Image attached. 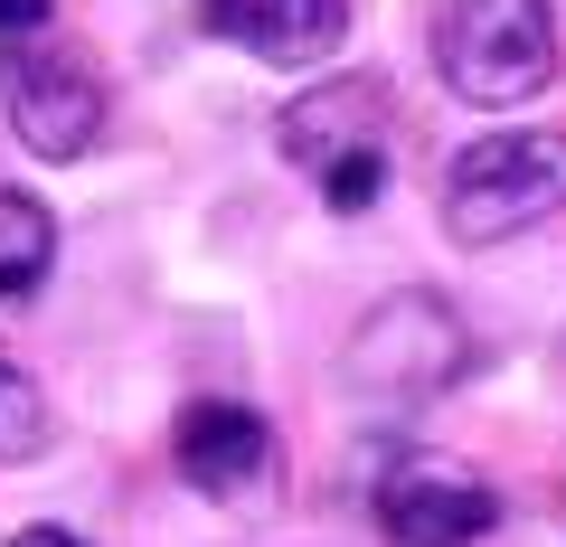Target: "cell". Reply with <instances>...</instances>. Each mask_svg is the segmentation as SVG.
<instances>
[{
    "label": "cell",
    "instance_id": "cell-2",
    "mask_svg": "<svg viewBox=\"0 0 566 547\" xmlns=\"http://www.w3.org/2000/svg\"><path fill=\"white\" fill-rule=\"evenodd\" d=\"M566 208V133H482L444 161L453 245H510Z\"/></svg>",
    "mask_w": 566,
    "mask_h": 547
},
{
    "label": "cell",
    "instance_id": "cell-1",
    "mask_svg": "<svg viewBox=\"0 0 566 547\" xmlns=\"http://www.w3.org/2000/svg\"><path fill=\"white\" fill-rule=\"evenodd\" d=\"M434 66L482 114L547 95V76H557V0H444L434 10Z\"/></svg>",
    "mask_w": 566,
    "mask_h": 547
},
{
    "label": "cell",
    "instance_id": "cell-12",
    "mask_svg": "<svg viewBox=\"0 0 566 547\" xmlns=\"http://www.w3.org/2000/svg\"><path fill=\"white\" fill-rule=\"evenodd\" d=\"M48 0H0V48H20V39H48Z\"/></svg>",
    "mask_w": 566,
    "mask_h": 547
},
{
    "label": "cell",
    "instance_id": "cell-11",
    "mask_svg": "<svg viewBox=\"0 0 566 547\" xmlns=\"http://www.w3.org/2000/svg\"><path fill=\"white\" fill-rule=\"evenodd\" d=\"M322 199L340 208V218H368V208L387 199V143L378 151H349L340 170H322Z\"/></svg>",
    "mask_w": 566,
    "mask_h": 547
},
{
    "label": "cell",
    "instance_id": "cell-9",
    "mask_svg": "<svg viewBox=\"0 0 566 547\" xmlns=\"http://www.w3.org/2000/svg\"><path fill=\"white\" fill-rule=\"evenodd\" d=\"M48 264H57V218L29 189H0V303L10 293H39Z\"/></svg>",
    "mask_w": 566,
    "mask_h": 547
},
{
    "label": "cell",
    "instance_id": "cell-10",
    "mask_svg": "<svg viewBox=\"0 0 566 547\" xmlns=\"http://www.w3.org/2000/svg\"><path fill=\"white\" fill-rule=\"evenodd\" d=\"M48 434H57V425H48V397L10 368V349H0V463H39Z\"/></svg>",
    "mask_w": 566,
    "mask_h": 547
},
{
    "label": "cell",
    "instance_id": "cell-13",
    "mask_svg": "<svg viewBox=\"0 0 566 547\" xmlns=\"http://www.w3.org/2000/svg\"><path fill=\"white\" fill-rule=\"evenodd\" d=\"M10 547H85V538H76V528H20Z\"/></svg>",
    "mask_w": 566,
    "mask_h": 547
},
{
    "label": "cell",
    "instance_id": "cell-7",
    "mask_svg": "<svg viewBox=\"0 0 566 547\" xmlns=\"http://www.w3.org/2000/svg\"><path fill=\"white\" fill-rule=\"evenodd\" d=\"M283 161L303 170V180H322V170H340L349 151H378L387 143V85L378 76H331L322 95L283 104Z\"/></svg>",
    "mask_w": 566,
    "mask_h": 547
},
{
    "label": "cell",
    "instance_id": "cell-3",
    "mask_svg": "<svg viewBox=\"0 0 566 547\" xmlns=\"http://www.w3.org/2000/svg\"><path fill=\"white\" fill-rule=\"evenodd\" d=\"M463 368H472V330L444 293H424V284L387 293L340 349V387L359 406H424V397H444Z\"/></svg>",
    "mask_w": 566,
    "mask_h": 547
},
{
    "label": "cell",
    "instance_id": "cell-6",
    "mask_svg": "<svg viewBox=\"0 0 566 547\" xmlns=\"http://www.w3.org/2000/svg\"><path fill=\"white\" fill-rule=\"evenodd\" d=\"M378 528L397 547H472L501 528V501L453 463H397L378 482Z\"/></svg>",
    "mask_w": 566,
    "mask_h": 547
},
{
    "label": "cell",
    "instance_id": "cell-4",
    "mask_svg": "<svg viewBox=\"0 0 566 547\" xmlns=\"http://www.w3.org/2000/svg\"><path fill=\"white\" fill-rule=\"evenodd\" d=\"M0 114L39 161H85L104 133V85L76 48L20 39V48H0Z\"/></svg>",
    "mask_w": 566,
    "mask_h": 547
},
{
    "label": "cell",
    "instance_id": "cell-5",
    "mask_svg": "<svg viewBox=\"0 0 566 547\" xmlns=\"http://www.w3.org/2000/svg\"><path fill=\"white\" fill-rule=\"evenodd\" d=\"M170 463H180V482L199 501H255L274 482V425L237 397H199L170 425Z\"/></svg>",
    "mask_w": 566,
    "mask_h": 547
},
{
    "label": "cell",
    "instance_id": "cell-8",
    "mask_svg": "<svg viewBox=\"0 0 566 547\" xmlns=\"http://www.w3.org/2000/svg\"><path fill=\"white\" fill-rule=\"evenodd\" d=\"M208 39H237L274 66H312L349 39V0H199Z\"/></svg>",
    "mask_w": 566,
    "mask_h": 547
}]
</instances>
